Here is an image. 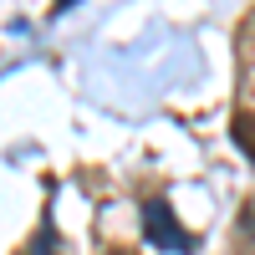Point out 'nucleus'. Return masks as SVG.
Listing matches in <instances>:
<instances>
[{"mask_svg":"<svg viewBox=\"0 0 255 255\" xmlns=\"http://www.w3.org/2000/svg\"><path fill=\"white\" fill-rule=\"evenodd\" d=\"M143 235H148V245H158V250H168V255H189V250L199 245V240L174 220L168 199H143Z\"/></svg>","mask_w":255,"mask_h":255,"instance_id":"f257e3e1","label":"nucleus"},{"mask_svg":"<svg viewBox=\"0 0 255 255\" xmlns=\"http://www.w3.org/2000/svg\"><path fill=\"white\" fill-rule=\"evenodd\" d=\"M67 5H72V0H56V10H67Z\"/></svg>","mask_w":255,"mask_h":255,"instance_id":"20e7f679","label":"nucleus"},{"mask_svg":"<svg viewBox=\"0 0 255 255\" xmlns=\"http://www.w3.org/2000/svg\"><path fill=\"white\" fill-rule=\"evenodd\" d=\"M230 138H235V148L255 163V113H235L230 118Z\"/></svg>","mask_w":255,"mask_h":255,"instance_id":"f03ea898","label":"nucleus"},{"mask_svg":"<svg viewBox=\"0 0 255 255\" xmlns=\"http://www.w3.org/2000/svg\"><path fill=\"white\" fill-rule=\"evenodd\" d=\"M56 250V240H51V230H41V235H36V250L31 255H51Z\"/></svg>","mask_w":255,"mask_h":255,"instance_id":"7ed1b4c3","label":"nucleus"}]
</instances>
